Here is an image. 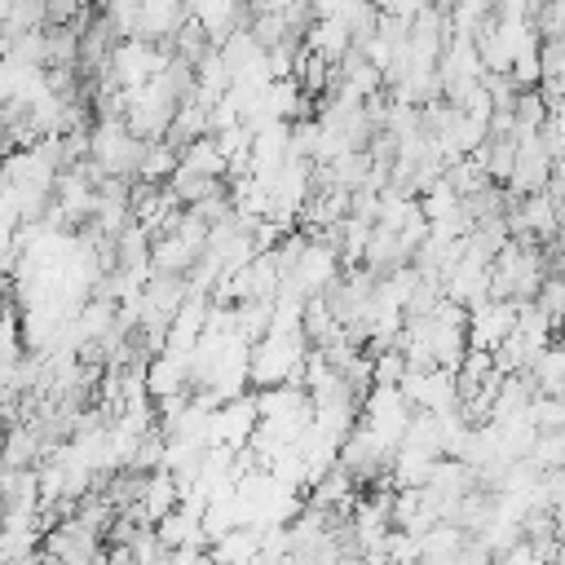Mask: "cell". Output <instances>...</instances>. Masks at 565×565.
<instances>
[{"instance_id":"2","label":"cell","mask_w":565,"mask_h":565,"mask_svg":"<svg viewBox=\"0 0 565 565\" xmlns=\"http://www.w3.org/2000/svg\"><path fill=\"white\" fill-rule=\"evenodd\" d=\"M305 49L327 57V62H340L353 49V31L340 18H313V26L305 31Z\"/></svg>"},{"instance_id":"4","label":"cell","mask_w":565,"mask_h":565,"mask_svg":"<svg viewBox=\"0 0 565 565\" xmlns=\"http://www.w3.org/2000/svg\"><path fill=\"white\" fill-rule=\"evenodd\" d=\"M552 327H561L565 322V274H556V269H547V278L539 282V291H534V300H530Z\"/></svg>"},{"instance_id":"1","label":"cell","mask_w":565,"mask_h":565,"mask_svg":"<svg viewBox=\"0 0 565 565\" xmlns=\"http://www.w3.org/2000/svg\"><path fill=\"white\" fill-rule=\"evenodd\" d=\"M190 22V0H141V40L172 44V35Z\"/></svg>"},{"instance_id":"5","label":"cell","mask_w":565,"mask_h":565,"mask_svg":"<svg viewBox=\"0 0 565 565\" xmlns=\"http://www.w3.org/2000/svg\"><path fill=\"white\" fill-rule=\"evenodd\" d=\"M433 0H375L380 13H393V18H415L419 9H428Z\"/></svg>"},{"instance_id":"3","label":"cell","mask_w":565,"mask_h":565,"mask_svg":"<svg viewBox=\"0 0 565 565\" xmlns=\"http://www.w3.org/2000/svg\"><path fill=\"white\" fill-rule=\"evenodd\" d=\"M181 168H190L199 177H230V159L221 154V146H216L212 132L199 137V141H190V146H181Z\"/></svg>"}]
</instances>
